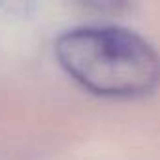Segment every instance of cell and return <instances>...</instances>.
<instances>
[{
	"label": "cell",
	"mask_w": 160,
	"mask_h": 160,
	"mask_svg": "<svg viewBox=\"0 0 160 160\" xmlns=\"http://www.w3.org/2000/svg\"><path fill=\"white\" fill-rule=\"evenodd\" d=\"M55 57L73 81L98 96L136 98L160 83L156 47L119 25L72 27L57 38Z\"/></svg>",
	"instance_id": "cell-1"
}]
</instances>
